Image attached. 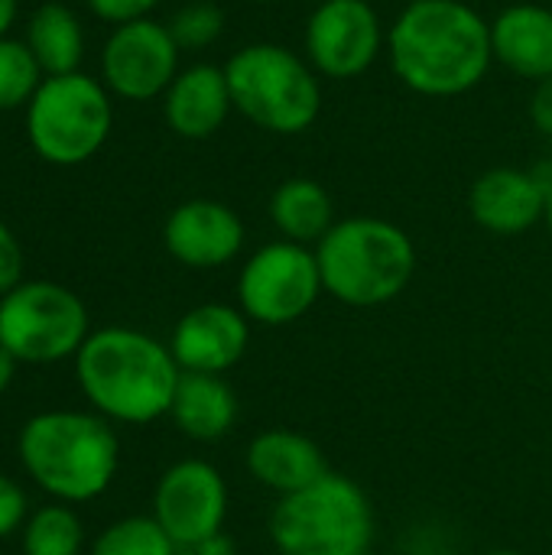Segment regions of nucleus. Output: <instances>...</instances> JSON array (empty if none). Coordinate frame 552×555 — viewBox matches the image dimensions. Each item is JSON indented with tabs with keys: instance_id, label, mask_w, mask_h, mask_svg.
Listing matches in <instances>:
<instances>
[{
	"instance_id": "nucleus-17",
	"label": "nucleus",
	"mask_w": 552,
	"mask_h": 555,
	"mask_svg": "<svg viewBox=\"0 0 552 555\" xmlns=\"http://www.w3.org/2000/svg\"><path fill=\"white\" fill-rule=\"evenodd\" d=\"M234 101H231L228 75L211 62L182 68L163 101L166 124L172 127V133L185 140H208L211 133H218Z\"/></svg>"
},
{
	"instance_id": "nucleus-24",
	"label": "nucleus",
	"mask_w": 552,
	"mask_h": 555,
	"mask_svg": "<svg viewBox=\"0 0 552 555\" xmlns=\"http://www.w3.org/2000/svg\"><path fill=\"white\" fill-rule=\"evenodd\" d=\"M42 85V68L26 42L0 39V111L29 104Z\"/></svg>"
},
{
	"instance_id": "nucleus-34",
	"label": "nucleus",
	"mask_w": 552,
	"mask_h": 555,
	"mask_svg": "<svg viewBox=\"0 0 552 555\" xmlns=\"http://www.w3.org/2000/svg\"><path fill=\"white\" fill-rule=\"evenodd\" d=\"M485 555H527V553H521V550H491V553H485Z\"/></svg>"
},
{
	"instance_id": "nucleus-36",
	"label": "nucleus",
	"mask_w": 552,
	"mask_h": 555,
	"mask_svg": "<svg viewBox=\"0 0 552 555\" xmlns=\"http://www.w3.org/2000/svg\"><path fill=\"white\" fill-rule=\"evenodd\" d=\"M254 3H270V0H254Z\"/></svg>"
},
{
	"instance_id": "nucleus-20",
	"label": "nucleus",
	"mask_w": 552,
	"mask_h": 555,
	"mask_svg": "<svg viewBox=\"0 0 552 555\" xmlns=\"http://www.w3.org/2000/svg\"><path fill=\"white\" fill-rule=\"evenodd\" d=\"M270 221L283 241L312 247L332 231L335 202L325 192V185H319L316 179L296 176V179L280 182L277 192L270 195Z\"/></svg>"
},
{
	"instance_id": "nucleus-31",
	"label": "nucleus",
	"mask_w": 552,
	"mask_h": 555,
	"mask_svg": "<svg viewBox=\"0 0 552 555\" xmlns=\"http://www.w3.org/2000/svg\"><path fill=\"white\" fill-rule=\"evenodd\" d=\"M16 358L7 351V348H0V393H7V387L13 384V377H16Z\"/></svg>"
},
{
	"instance_id": "nucleus-3",
	"label": "nucleus",
	"mask_w": 552,
	"mask_h": 555,
	"mask_svg": "<svg viewBox=\"0 0 552 555\" xmlns=\"http://www.w3.org/2000/svg\"><path fill=\"white\" fill-rule=\"evenodd\" d=\"M16 452L23 472L59 504L101 498L120 468V439L111 420L81 410H46L23 423Z\"/></svg>"
},
{
	"instance_id": "nucleus-19",
	"label": "nucleus",
	"mask_w": 552,
	"mask_h": 555,
	"mask_svg": "<svg viewBox=\"0 0 552 555\" xmlns=\"http://www.w3.org/2000/svg\"><path fill=\"white\" fill-rule=\"evenodd\" d=\"M169 416L195 442H218L238 423V393L221 374H182Z\"/></svg>"
},
{
	"instance_id": "nucleus-10",
	"label": "nucleus",
	"mask_w": 552,
	"mask_h": 555,
	"mask_svg": "<svg viewBox=\"0 0 552 555\" xmlns=\"http://www.w3.org/2000/svg\"><path fill=\"white\" fill-rule=\"evenodd\" d=\"M303 46L322 78L351 81L377 62L384 26L368 0H322L306 20Z\"/></svg>"
},
{
	"instance_id": "nucleus-37",
	"label": "nucleus",
	"mask_w": 552,
	"mask_h": 555,
	"mask_svg": "<svg viewBox=\"0 0 552 555\" xmlns=\"http://www.w3.org/2000/svg\"><path fill=\"white\" fill-rule=\"evenodd\" d=\"M407 3H413V0H407Z\"/></svg>"
},
{
	"instance_id": "nucleus-13",
	"label": "nucleus",
	"mask_w": 552,
	"mask_h": 555,
	"mask_svg": "<svg viewBox=\"0 0 552 555\" xmlns=\"http://www.w3.org/2000/svg\"><path fill=\"white\" fill-rule=\"evenodd\" d=\"M251 345V319L228 302H202L189 309L172 335L169 351L182 374H228Z\"/></svg>"
},
{
	"instance_id": "nucleus-33",
	"label": "nucleus",
	"mask_w": 552,
	"mask_h": 555,
	"mask_svg": "<svg viewBox=\"0 0 552 555\" xmlns=\"http://www.w3.org/2000/svg\"><path fill=\"white\" fill-rule=\"evenodd\" d=\"M547 224H550V231H552V182H550V198H547V218H543Z\"/></svg>"
},
{
	"instance_id": "nucleus-35",
	"label": "nucleus",
	"mask_w": 552,
	"mask_h": 555,
	"mask_svg": "<svg viewBox=\"0 0 552 555\" xmlns=\"http://www.w3.org/2000/svg\"><path fill=\"white\" fill-rule=\"evenodd\" d=\"M179 555H198V553H192V550H185V553H179Z\"/></svg>"
},
{
	"instance_id": "nucleus-4",
	"label": "nucleus",
	"mask_w": 552,
	"mask_h": 555,
	"mask_svg": "<svg viewBox=\"0 0 552 555\" xmlns=\"http://www.w3.org/2000/svg\"><path fill=\"white\" fill-rule=\"evenodd\" d=\"M316 260L325 293L351 309L394 302L416 273V247L410 234L374 215L335 221L316 244Z\"/></svg>"
},
{
	"instance_id": "nucleus-25",
	"label": "nucleus",
	"mask_w": 552,
	"mask_h": 555,
	"mask_svg": "<svg viewBox=\"0 0 552 555\" xmlns=\"http://www.w3.org/2000/svg\"><path fill=\"white\" fill-rule=\"evenodd\" d=\"M169 33L179 49H205V46L218 42V36L224 33V13H221V7L205 3V0L189 3L172 16Z\"/></svg>"
},
{
	"instance_id": "nucleus-1",
	"label": "nucleus",
	"mask_w": 552,
	"mask_h": 555,
	"mask_svg": "<svg viewBox=\"0 0 552 555\" xmlns=\"http://www.w3.org/2000/svg\"><path fill=\"white\" fill-rule=\"evenodd\" d=\"M394 75L423 98H459L488 75L491 23L462 0H413L387 33Z\"/></svg>"
},
{
	"instance_id": "nucleus-32",
	"label": "nucleus",
	"mask_w": 552,
	"mask_h": 555,
	"mask_svg": "<svg viewBox=\"0 0 552 555\" xmlns=\"http://www.w3.org/2000/svg\"><path fill=\"white\" fill-rule=\"evenodd\" d=\"M13 20H16V0H0V39L13 26Z\"/></svg>"
},
{
	"instance_id": "nucleus-6",
	"label": "nucleus",
	"mask_w": 552,
	"mask_h": 555,
	"mask_svg": "<svg viewBox=\"0 0 552 555\" xmlns=\"http://www.w3.org/2000/svg\"><path fill=\"white\" fill-rule=\"evenodd\" d=\"M234 111L254 127L280 137L306 133L322 111L319 72L280 42H251L228 65Z\"/></svg>"
},
{
	"instance_id": "nucleus-2",
	"label": "nucleus",
	"mask_w": 552,
	"mask_h": 555,
	"mask_svg": "<svg viewBox=\"0 0 552 555\" xmlns=\"http://www.w3.org/2000/svg\"><path fill=\"white\" fill-rule=\"evenodd\" d=\"M75 377L98 416L146 426L169 416L179 364L169 345L137 328H98L75 354Z\"/></svg>"
},
{
	"instance_id": "nucleus-9",
	"label": "nucleus",
	"mask_w": 552,
	"mask_h": 555,
	"mask_svg": "<svg viewBox=\"0 0 552 555\" xmlns=\"http://www.w3.org/2000/svg\"><path fill=\"white\" fill-rule=\"evenodd\" d=\"M325 293L316 250L293 241L257 247L238 273V309L267 328H283L309 315Z\"/></svg>"
},
{
	"instance_id": "nucleus-7",
	"label": "nucleus",
	"mask_w": 552,
	"mask_h": 555,
	"mask_svg": "<svg viewBox=\"0 0 552 555\" xmlns=\"http://www.w3.org/2000/svg\"><path fill=\"white\" fill-rule=\"evenodd\" d=\"M111 101L91 75H49L26 104V133L33 150L52 166L91 159L111 133Z\"/></svg>"
},
{
	"instance_id": "nucleus-5",
	"label": "nucleus",
	"mask_w": 552,
	"mask_h": 555,
	"mask_svg": "<svg viewBox=\"0 0 552 555\" xmlns=\"http://www.w3.org/2000/svg\"><path fill=\"white\" fill-rule=\"evenodd\" d=\"M270 543L280 555H368L374 546L371 498L355 478L329 472L273 504Z\"/></svg>"
},
{
	"instance_id": "nucleus-28",
	"label": "nucleus",
	"mask_w": 552,
	"mask_h": 555,
	"mask_svg": "<svg viewBox=\"0 0 552 555\" xmlns=\"http://www.w3.org/2000/svg\"><path fill=\"white\" fill-rule=\"evenodd\" d=\"M156 3H159V0H88V7H91L101 20L117 23V26L133 23V20H143Z\"/></svg>"
},
{
	"instance_id": "nucleus-23",
	"label": "nucleus",
	"mask_w": 552,
	"mask_h": 555,
	"mask_svg": "<svg viewBox=\"0 0 552 555\" xmlns=\"http://www.w3.org/2000/svg\"><path fill=\"white\" fill-rule=\"evenodd\" d=\"M182 550L172 543V537L159 527V520L150 517H124L104 527L91 546V555H179Z\"/></svg>"
},
{
	"instance_id": "nucleus-21",
	"label": "nucleus",
	"mask_w": 552,
	"mask_h": 555,
	"mask_svg": "<svg viewBox=\"0 0 552 555\" xmlns=\"http://www.w3.org/2000/svg\"><path fill=\"white\" fill-rule=\"evenodd\" d=\"M26 46L33 49V55H36L46 78L78 72L81 49H85L78 16L62 3H42L29 20Z\"/></svg>"
},
{
	"instance_id": "nucleus-14",
	"label": "nucleus",
	"mask_w": 552,
	"mask_h": 555,
	"mask_svg": "<svg viewBox=\"0 0 552 555\" xmlns=\"http://www.w3.org/2000/svg\"><path fill=\"white\" fill-rule=\"evenodd\" d=\"M169 257L189 270H218L244 247L241 215L215 198H189L176 205L163 228Z\"/></svg>"
},
{
	"instance_id": "nucleus-12",
	"label": "nucleus",
	"mask_w": 552,
	"mask_h": 555,
	"mask_svg": "<svg viewBox=\"0 0 552 555\" xmlns=\"http://www.w3.org/2000/svg\"><path fill=\"white\" fill-rule=\"evenodd\" d=\"M179 46L169 26L143 16L111 33L101 52V72L107 88L124 101H150L166 94L179 75Z\"/></svg>"
},
{
	"instance_id": "nucleus-29",
	"label": "nucleus",
	"mask_w": 552,
	"mask_h": 555,
	"mask_svg": "<svg viewBox=\"0 0 552 555\" xmlns=\"http://www.w3.org/2000/svg\"><path fill=\"white\" fill-rule=\"evenodd\" d=\"M530 120L534 127L543 133V137H552V75L537 81L534 88V98H530Z\"/></svg>"
},
{
	"instance_id": "nucleus-27",
	"label": "nucleus",
	"mask_w": 552,
	"mask_h": 555,
	"mask_svg": "<svg viewBox=\"0 0 552 555\" xmlns=\"http://www.w3.org/2000/svg\"><path fill=\"white\" fill-rule=\"evenodd\" d=\"M23 283V247L16 234L0 221V296Z\"/></svg>"
},
{
	"instance_id": "nucleus-18",
	"label": "nucleus",
	"mask_w": 552,
	"mask_h": 555,
	"mask_svg": "<svg viewBox=\"0 0 552 555\" xmlns=\"http://www.w3.org/2000/svg\"><path fill=\"white\" fill-rule=\"evenodd\" d=\"M495 62L527 81L552 75V10L543 3H511L491 20Z\"/></svg>"
},
{
	"instance_id": "nucleus-15",
	"label": "nucleus",
	"mask_w": 552,
	"mask_h": 555,
	"mask_svg": "<svg viewBox=\"0 0 552 555\" xmlns=\"http://www.w3.org/2000/svg\"><path fill=\"white\" fill-rule=\"evenodd\" d=\"M550 182L540 172L495 166L468 189V215L478 228L498 237L527 234L547 218Z\"/></svg>"
},
{
	"instance_id": "nucleus-22",
	"label": "nucleus",
	"mask_w": 552,
	"mask_h": 555,
	"mask_svg": "<svg viewBox=\"0 0 552 555\" xmlns=\"http://www.w3.org/2000/svg\"><path fill=\"white\" fill-rule=\"evenodd\" d=\"M85 527L68 504H49L23 524V555H81Z\"/></svg>"
},
{
	"instance_id": "nucleus-30",
	"label": "nucleus",
	"mask_w": 552,
	"mask_h": 555,
	"mask_svg": "<svg viewBox=\"0 0 552 555\" xmlns=\"http://www.w3.org/2000/svg\"><path fill=\"white\" fill-rule=\"evenodd\" d=\"M192 553H198V555H234V543H231V537H228V533H218V537L205 540L202 546H195Z\"/></svg>"
},
{
	"instance_id": "nucleus-8",
	"label": "nucleus",
	"mask_w": 552,
	"mask_h": 555,
	"mask_svg": "<svg viewBox=\"0 0 552 555\" xmlns=\"http://www.w3.org/2000/svg\"><path fill=\"white\" fill-rule=\"evenodd\" d=\"M88 335V309L68 286L33 280L0 296V348L20 364L75 358Z\"/></svg>"
},
{
	"instance_id": "nucleus-26",
	"label": "nucleus",
	"mask_w": 552,
	"mask_h": 555,
	"mask_svg": "<svg viewBox=\"0 0 552 555\" xmlns=\"http://www.w3.org/2000/svg\"><path fill=\"white\" fill-rule=\"evenodd\" d=\"M23 520H26V494L10 475L0 472V540L23 530Z\"/></svg>"
},
{
	"instance_id": "nucleus-11",
	"label": "nucleus",
	"mask_w": 552,
	"mask_h": 555,
	"mask_svg": "<svg viewBox=\"0 0 552 555\" xmlns=\"http://www.w3.org/2000/svg\"><path fill=\"white\" fill-rule=\"evenodd\" d=\"M153 517L185 553L224 533L228 485L211 462L182 459L163 472L153 491Z\"/></svg>"
},
{
	"instance_id": "nucleus-16",
	"label": "nucleus",
	"mask_w": 552,
	"mask_h": 555,
	"mask_svg": "<svg viewBox=\"0 0 552 555\" xmlns=\"http://www.w3.org/2000/svg\"><path fill=\"white\" fill-rule=\"evenodd\" d=\"M244 465H247V475L260 488L273 491L277 498L296 494L332 472L322 446L293 429L257 433L244 452Z\"/></svg>"
}]
</instances>
